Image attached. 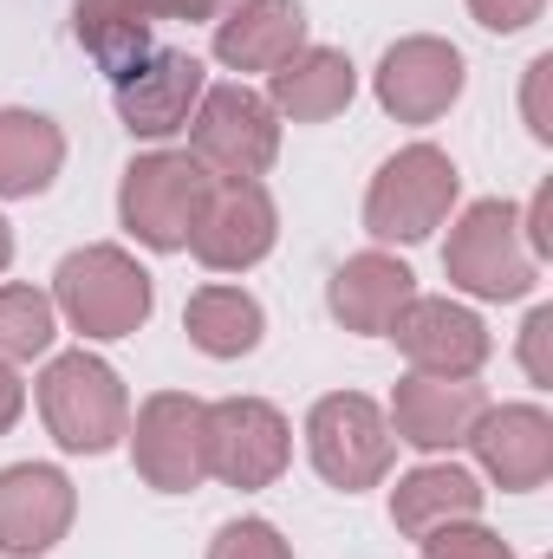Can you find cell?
Listing matches in <instances>:
<instances>
[{
    "mask_svg": "<svg viewBox=\"0 0 553 559\" xmlns=\"http://www.w3.org/2000/svg\"><path fill=\"white\" fill-rule=\"evenodd\" d=\"M521 241H528L534 261L553 254V189H534V202H528V215H521Z\"/></svg>",
    "mask_w": 553,
    "mask_h": 559,
    "instance_id": "30",
    "label": "cell"
},
{
    "mask_svg": "<svg viewBox=\"0 0 553 559\" xmlns=\"http://www.w3.org/2000/svg\"><path fill=\"white\" fill-rule=\"evenodd\" d=\"M274 235H280V215H274V195L261 182H215L209 202H202V215H196L189 248H196L202 267L242 274V267L268 261Z\"/></svg>",
    "mask_w": 553,
    "mask_h": 559,
    "instance_id": "9",
    "label": "cell"
},
{
    "mask_svg": "<svg viewBox=\"0 0 553 559\" xmlns=\"http://www.w3.org/2000/svg\"><path fill=\"white\" fill-rule=\"evenodd\" d=\"M469 13L489 33H521V26H534L548 13V0H469Z\"/></svg>",
    "mask_w": 553,
    "mask_h": 559,
    "instance_id": "27",
    "label": "cell"
},
{
    "mask_svg": "<svg viewBox=\"0 0 553 559\" xmlns=\"http://www.w3.org/2000/svg\"><path fill=\"white\" fill-rule=\"evenodd\" d=\"M416 299V274L391 254H352L332 286H326V306L345 332H365V338H385L391 319Z\"/></svg>",
    "mask_w": 553,
    "mask_h": 559,
    "instance_id": "18",
    "label": "cell"
},
{
    "mask_svg": "<svg viewBox=\"0 0 553 559\" xmlns=\"http://www.w3.org/2000/svg\"><path fill=\"white\" fill-rule=\"evenodd\" d=\"M548 85H553V52H541V59L528 66V98H521V105H528V131H534L541 143L553 138V118H548Z\"/></svg>",
    "mask_w": 553,
    "mask_h": 559,
    "instance_id": "29",
    "label": "cell"
},
{
    "mask_svg": "<svg viewBox=\"0 0 553 559\" xmlns=\"http://www.w3.org/2000/svg\"><path fill=\"white\" fill-rule=\"evenodd\" d=\"M482 411H489V397H482L475 378H423V371H411L391 391V429H398V442H411L423 455L469 442Z\"/></svg>",
    "mask_w": 553,
    "mask_h": 559,
    "instance_id": "16",
    "label": "cell"
},
{
    "mask_svg": "<svg viewBox=\"0 0 553 559\" xmlns=\"http://www.w3.org/2000/svg\"><path fill=\"white\" fill-rule=\"evenodd\" d=\"M150 274L125 248H79L52 274V306L66 312L72 332L85 338H131L150 319Z\"/></svg>",
    "mask_w": 553,
    "mask_h": 559,
    "instance_id": "2",
    "label": "cell"
},
{
    "mask_svg": "<svg viewBox=\"0 0 553 559\" xmlns=\"http://www.w3.org/2000/svg\"><path fill=\"white\" fill-rule=\"evenodd\" d=\"M202 411L189 391H156L138 411L131 429V455H138V475L163 495H189L202 475H209V455H202Z\"/></svg>",
    "mask_w": 553,
    "mask_h": 559,
    "instance_id": "10",
    "label": "cell"
},
{
    "mask_svg": "<svg viewBox=\"0 0 553 559\" xmlns=\"http://www.w3.org/2000/svg\"><path fill=\"white\" fill-rule=\"evenodd\" d=\"M475 514H482V481L456 462H423L391 488V521L398 534H416V540L443 521H475Z\"/></svg>",
    "mask_w": 553,
    "mask_h": 559,
    "instance_id": "20",
    "label": "cell"
},
{
    "mask_svg": "<svg viewBox=\"0 0 553 559\" xmlns=\"http://www.w3.org/2000/svg\"><path fill=\"white\" fill-rule=\"evenodd\" d=\"M352 92H358V72H352L345 52L299 46L286 66H274V98L268 105L280 118H293V124H326V118H339L352 105Z\"/></svg>",
    "mask_w": 553,
    "mask_h": 559,
    "instance_id": "19",
    "label": "cell"
},
{
    "mask_svg": "<svg viewBox=\"0 0 553 559\" xmlns=\"http://www.w3.org/2000/svg\"><path fill=\"white\" fill-rule=\"evenodd\" d=\"M13 261V235H7V222H0V267Z\"/></svg>",
    "mask_w": 553,
    "mask_h": 559,
    "instance_id": "33",
    "label": "cell"
},
{
    "mask_svg": "<svg viewBox=\"0 0 553 559\" xmlns=\"http://www.w3.org/2000/svg\"><path fill=\"white\" fill-rule=\"evenodd\" d=\"M39 417L66 455H105L131 429L125 378L92 352H59L39 378Z\"/></svg>",
    "mask_w": 553,
    "mask_h": 559,
    "instance_id": "1",
    "label": "cell"
},
{
    "mask_svg": "<svg viewBox=\"0 0 553 559\" xmlns=\"http://www.w3.org/2000/svg\"><path fill=\"white\" fill-rule=\"evenodd\" d=\"M150 20H222L235 0H138Z\"/></svg>",
    "mask_w": 553,
    "mask_h": 559,
    "instance_id": "31",
    "label": "cell"
},
{
    "mask_svg": "<svg viewBox=\"0 0 553 559\" xmlns=\"http://www.w3.org/2000/svg\"><path fill=\"white\" fill-rule=\"evenodd\" d=\"M306 449H313V468H319L332 488L358 495V488H378V481H385L398 436H391V417H385L372 397L332 391V397H319L313 417H306Z\"/></svg>",
    "mask_w": 553,
    "mask_h": 559,
    "instance_id": "7",
    "label": "cell"
},
{
    "mask_svg": "<svg viewBox=\"0 0 553 559\" xmlns=\"http://www.w3.org/2000/svg\"><path fill=\"white\" fill-rule=\"evenodd\" d=\"M385 338H398L423 378H475L489 365V325L456 299H411Z\"/></svg>",
    "mask_w": 553,
    "mask_h": 559,
    "instance_id": "14",
    "label": "cell"
},
{
    "mask_svg": "<svg viewBox=\"0 0 553 559\" xmlns=\"http://www.w3.org/2000/svg\"><path fill=\"white\" fill-rule=\"evenodd\" d=\"M306 46L299 0H235L215 20V59L228 72H274Z\"/></svg>",
    "mask_w": 553,
    "mask_h": 559,
    "instance_id": "17",
    "label": "cell"
},
{
    "mask_svg": "<svg viewBox=\"0 0 553 559\" xmlns=\"http://www.w3.org/2000/svg\"><path fill=\"white\" fill-rule=\"evenodd\" d=\"M59 306L33 286H0V365H26L52 345Z\"/></svg>",
    "mask_w": 553,
    "mask_h": 559,
    "instance_id": "24",
    "label": "cell"
},
{
    "mask_svg": "<svg viewBox=\"0 0 553 559\" xmlns=\"http://www.w3.org/2000/svg\"><path fill=\"white\" fill-rule=\"evenodd\" d=\"M209 189H215V176H209L189 150H150V156H138V163L125 169L118 215H125V228L138 235L143 248L176 254V248H189Z\"/></svg>",
    "mask_w": 553,
    "mask_h": 559,
    "instance_id": "3",
    "label": "cell"
},
{
    "mask_svg": "<svg viewBox=\"0 0 553 559\" xmlns=\"http://www.w3.org/2000/svg\"><path fill=\"white\" fill-rule=\"evenodd\" d=\"M462 52L449 39H430L411 33L398 39L385 59H378V105L398 118V124H436L456 98H462Z\"/></svg>",
    "mask_w": 553,
    "mask_h": 559,
    "instance_id": "11",
    "label": "cell"
},
{
    "mask_svg": "<svg viewBox=\"0 0 553 559\" xmlns=\"http://www.w3.org/2000/svg\"><path fill=\"white\" fill-rule=\"evenodd\" d=\"M183 325H189V345L196 352H209V358H242V352H255L261 345V299L255 293H242V286H202V293H189V312H183Z\"/></svg>",
    "mask_w": 553,
    "mask_h": 559,
    "instance_id": "22",
    "label": "cell"
},
{
    "mask_svg": "<svg viewBox=\"0 0 553 559\" xmlns=\"http://www.w3.org/2000/svg\"><path fill=\"white\" fill-rule=\"evenodd\" d=\"M456 189H462L456 163L436 143H411V150H398L372 176V189H365V228L378 241H423L456 209Z\"/></svg>",
    "mask_w": 553,
    "mask_h": 559,
    "instance_id": "6",
    "label": "cell"
},
{
    "mask_svg": "<svg viewBox=\"0 0 553 559\" xmlns=\"http://www.w3.org/2000/svg\"><path fill=\"white\" fill-rule=\"evenodd\" d=\"M189 143L215 182H261L280 156V111L248 85H215L189 118Z\"/></svg>",
    "mask_w": 553,
    "mask_h": 559,
    "instance_id": "5",
    "label": "cell"
},
{
    "mask_svg": "<svg viewBox=\"0 0 553 559\" xmlns=\"http://www.w3.org/2000/svg\"><path fill=\"white\" fill-rule=\"evenodd\" d=\"M443 274H449V286H462L475 299H521V293H534L541 261L521 241V209H508V202H469L462 222L449 228Z\"/></svg>",
    "mask_w": 553,
    "mask_h": 559,
    "instance_id": "4",
    "label": "cell"
},
{
    "mask_svg": "<svg viewBox=\"0 0 553 559\" xmlns=\"http://www.w3.org/2000/svg\"><path fill=\"white\" fill-rule=\"evenodd\" d=\"M423 559H515L502 534L475 527V521H443L423 534Z\"/></svg>",
    "mask_w": 553,
    "mask_h": 559,
    "instance_id": "25",
    "label": "cell"
},
{
    "mask_svg": "<svg viewBox=\"0 0 553 559\" xmlns=\"http://www.w3.org/2000/svg\"><path fill=\"white\" fill-rule=\"evenodd\" d=\"M20 411H26V384L13 378V365H0V436L20 423Z\"/></svg>",
    "mask_w": 553,
    "mask_h": 559,
    "instance_id": "32",
    "label": "cell"
},
{
    "mask_svg": "<svg viewBox=\"0 0 553 559\" xmlns=\"http://www.w3.org/2000/svg\"><path fill=\"white\" fill-rule=\"evenodd\" d=\"M66 163V138L39 111H0V195H39L52 189Z\"/></svg>",
    "mask_w": 553,
    "mask_h": 559,
    "instance_id": "21",
    "label": "cell"
},
{
    "mask_svg": "<svg viewBox=\"0 0 553 559\" xmlns=\"http://www.w3.org/2000/svg\"><path fill=\"white\" fill-rule=\"evenodd\" d=\"M548 338H553V306H534L528 325H521V365L534 384H553V358H548Z\"/></svg>",
    "mask_w": 553,
    "mask_h": 559,
    "instance_id": "28",
    "label": "cell"
},
{
    "mask_svg": "<svg viewBox=\"0 0 553 559\" xmlns=\"http://www.w3.org/2000/svg\"><path fill=\"white\" fill-rule=\"evenodd\" d=\"M72 26H79V46L118 79L125 66H138L143 52H156L150 46V13H143L138 0H79V13H72Z\"/></svg>",
    "mask_w": 553,
    "mask_h": 559,
    "instance_id": "23",
    "label": "cell"
},
{
    "mask_svg": "<svg viewBox=\"0 0 553 559\" xmlns=\"http://www.w3.org/2000/svg\"><path fill=\"white\" fill-rule=\"evenodd\" d=\"M469 449L475 462L489 468L495 488L508 495H528L553 475V417L541 404H502V411H482V423L469 429Z\"/></svg>",
    "mask_w": 553,
    "mask_h": 559,
    "instance_id": "15",
    "label": "cell"
},
{
    "mask_svg": "<svg viewBox=\"0 0 553 559\" xmlns=\"http://www.w3.org/2000/svg\"><path fill=\"white\" fill-rule=\"evenodd\" d=\"M202 455H209L215 481L268 488V481H280V468L293 455V429L268 397H222L202 411Z\"/></svg>",
    "mask_w": 553,
    "mask_h": 559,
    "instance_id": "8",
    "label": "cell"
},
{
    "mask_svg": "<svg viewBox=\"0 0 553 559\" xmlns=\"http://www.w3.org/2000/svg\"><path fill=\"white\" fill-rule=\"evenodd\" d=\"M72 514H79V495H72V481L59 468H46V462L0 468V554L13 559L52 554L66 540Z\"/></svg>",
    "mask_w": 553,
    "mask_h": 559,
    "instance_id": "12",
    "label": "cell"
},
{
    "mask_svg": "<svg viewBox=\"0 0 553 559\" xmlns=\"http://www.w3.org/2000/svg\"><path fill=\"white\" fill-rule=\"evenodd\" d=\"M209 559H293V547L280 540L274 521H228L209 540Z\"/></svg>",
    "mask_w": 553,
    "mask_h": 559,
    "instance_id": "26",
    "label": "cell"
},
{
    "mask_svg": "<svg viewBox=\"0 0 553 559\" xmlns=\"http://www.w3.org/2000/svg\"><path fill=\"white\" fill-rule=\"evenodd\" d=\"M118 118L131 138H176L202 105V59L196 52H143L118 72Z\"/></svg>",
    "mask_w": 553,
    "mask_h": 559,
    "instance_id": "13",
    "label": "cell"
}]
</instances>
